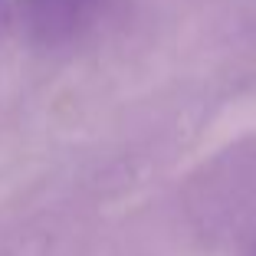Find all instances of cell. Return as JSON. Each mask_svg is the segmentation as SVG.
<instances>
[{"mask_svg": "<svg viewBox=\"0 0 256 256\" xmlns=\"http://www.w3.org/2000/svg\"><path fill=\"white\" fill-rule=\"evenodd\" d=\"M76 4H82V0H40V7H46V10H60V7H76Z\"/></svg>", "mask_w": 256, "mask_h": 256, "instance_id": "1", "label": "cell"}]
</instances>
